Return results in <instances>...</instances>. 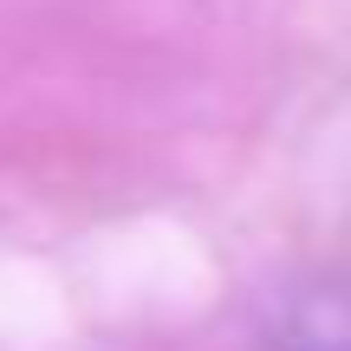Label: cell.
Here are the masks:
<instances>
[{
  "label": "cell",
  "mask_w": 351,
  "mask_h": 351,
  "mask_svg": "<svg viewBox=\"0 0 351 351\" xmlns=\"http://www.w3.org/2000/svg\"><path fill=\"white\" fill-rule=\"evenodd\" d=\"M267 351H351V280H293L261 306Z\"/></svg>",
  "instance_id": "1"
}]
</instances>
